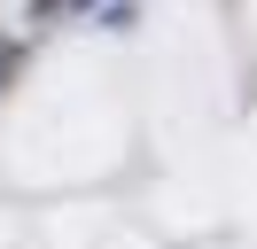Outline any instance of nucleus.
<instances>
[{"instance_id":"1","label":"nucleus","mask_w":257,"mask_h":249,"mask_svg":"<svg viewBox=\"0 0 257 249\" xmlns=\"http://www.w3.org/2000/svg\"><path fill=\"white\" fill-rule=\"evenodd\" d=\"M16 62H24L16 47H0V86H8V78H16Z\"/></svg>"}]
</instances>
